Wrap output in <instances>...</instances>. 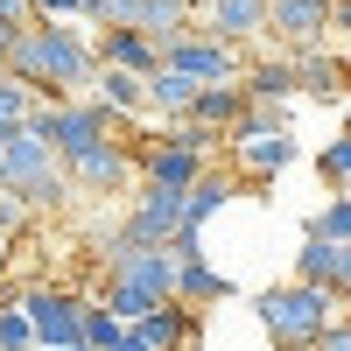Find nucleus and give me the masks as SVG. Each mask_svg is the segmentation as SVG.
I'll return each mask as SVG.
<instances>
[{"label": "nucleus", "instance_id": "nucleus-1", "mask_svg": "<svg viewBox=\"0 0 351 351\" xmlns=\"http://www.w3.org/2000/svg\"><path fill=\"white\" fill-rule=\"evenodd\" d=\"M0 71L28 77L49 99H77V92H92V77H99V43H84L64 21H21L8 56H0Z\"/></svg>", "mask_w": 351, "mask_h": 351}, {"label": "nucleus", "instance_id": "nucleus-2", "mask_svg": "<svg viewBox=\"0 0 351 351\" xmlns=\"http://www.w3.org/2000/svg\"><path fill=\"white\" fill-rule=\"evenodd\" d=\"M260 330H267L281 351H309L337 316H344V288L324 281H281V288H260Z\"/></svg>", "mask_w": 351, "mask_h": 351}, {"label": "nucleus", "instance_id": "nucleus-3", "mask_svg": "<svg viewBox=\"0 0 351 351\" xmlns=\"http://www.w3.org/2000/svg\"><path fill=\"white\" fill-rule=\"evenodd\" d=\"M0 190H14V197H28V204H64L77 183H71L64 155H56L36 127H21V134L0 141Z\"/></svg>", "mask_w": 351, "mask_h": 351}, {"label": "nucleus", "instance_id": "nucleus-4", "mask_svg": "<svg viewBox=\"0 0 351 351\" xmlns=\"http://www.w3.org/2000/svg\"><path fill=\"white\" fill-rule=\"evenodd\" d=\"M112 112L106 99H43L36 112H28V127H36L56 155H71V148H84V141H99V134H112Z\"/></svg>", "mask_w": 351, "mask_h": 351}, {"label": "nucleus", "instance_id": "nucleus-5", "mask_svg": "<svg viewBox=\"0 0 351 351\" xmlns=\"http://www.w3.org/2000/svg\"><path fill=\"white\" fill-rule=\"evenodd\" d=\"M225 148H232V162H239V176H246V183H274V176L302 155L288 127H260V120H239Z\"/></svg>", "mask_w": 351, "mask_h": 351}, {"label": "nucleus", "instance_id": "nucleus-6", "mask_svg": "<svg viewBox=\"0 0 351 351\" xmlns=\"http://www.w3.org/2000/svg\"><path fill=\"white\" fill-rule=\"evenodd\" d=\"M162 64H176V71H190L197 84H218V77H246V56H239V43H225V36H211V28H190V36H176V43H162Z\"/></svg>", "mask_w": 351, "mask_h": 351}, {"label": "nucleus", "instance_id": "nucleus-7", "mask_svg": "<svg viewBox=\"0 0 351 351\" xmlns=\"http://www.w3.org/2000/svg\"><path fill=\"white\" fill-rule=\"evenodd\" d=\"M64 169H71V183H77V190L106 197V190H127L134 176H141V155H127L112 134H99V141H84V148H71Z\"/></svg>", "mask_w": 351, "mask_h": 351}, {"label": "nucleus", "instance_id": "nucleus-8", "mask_svg": "<svg viewBox=\"0 0 351 351\" xmlns=\"http://www.w3.org/2000/svg\"><path fill=\"white\" fill-rule=\"evenodd\" d=\"M21 309H28V324H36L43 344H56V351L84 344V302L71 295V288H28Z\"/></svg>", "mask_w": 351, "mask_h": 351}, {"label": "nucleus", "instance_id": "nucleus-9", "mask_svg": "<svg viewBox=\"0 0 351 351\" xmlns=\"http://www.w3.org/2000/svg\"><path fill=\"white\" fill-rule=\"evenodd\" d=\"M337 28V0H267V36L281 49H309Z\"/></svg>", "mask_w": 351, "mask_h": 351}, {"label": "nucleus", "instance_id": "nucleus-10", "mask_svg": "<svg viewBox=\"0 0 351 351\" xmlns=\"http://www.w3.org/2000/svg\"><path fill=\"white\" fill-rule=\"evenodd\" d=\"M127 239H148V246H176V232H183V190L169 183H141L134 211H127Z\"/></svg>", "mask_w": 351, "mask_h": 351}, {"label": "nucleus", "instance_id": "nucleus-11", "mask_svg": "<svg viewBox=\"0 0 351 351\" xmlns=\"http://www.w3.org/2000/svg\"><path fill=\"white\" fill-rule=\"evenodd\" d=\"M232 204V176H218V169H204L197 183L183 190V232H176V246H204V225H211L218 211Z\"/></svg>", "mask_w": 351, "mask_h": 351}, {"label": "nucleus", "instance_id": "nucleus-12", "mask_svg": "<svg viewBox=\"0 0 351 351\" xmlns=\"http://www.w3.org/2000/svg\"><path fill=\"white\" fill-rule=\"evenodd\" d=\"M232 295V281L204 260V246H176V302H190V309H211Z\"/></svg>", "mask_w": 351, "mask_h": 351}, {"label": "nucleus", "instance_id": "nucleus-13", "mask_svg": "<svg viewBox=\"0 0 351 351\" xmlns=\"http://www.w3.org/2000/svg\"><path fill=\"white\" fill-rule=\"evenodd\" d=\"M197 28H211L225 43H253V36H267V0H204Z\"/></svg>", "mask_w": 351, "mask_h": 351}, {"label": "nucleus", "instance_id": "nucleus-14", "mask_svg": "<svg viewBox=\"0 0 351 351\" xmlns=\"http://www.w3.org/2000/svg\"><path fill=\"white\" fill-rule=\"evenodd\" d=\"M197 316H204V309H190V302H176V295H169V302H155L148 316H141L134 330L148 337L155 351H197Z\"/></svg>", "mask_w": 351, "mask_h": 351}, {"label": "nucleus", "instance_id": "nucleus-15", "mask_svg": "<svg viewBox=\"0 0 351 351\" xmlns=\"http://www.w3.org/2000/svg\"><path fill=\"white\" fill-rule=\"evenodd\" d=\"M246 99H267V106H288L302 92V71H295V49H281V56H260V64H246Z\"/></svg>", "mask_w": 351, "mask_h": 351}, {"label": "nucleus", "instance_id": "nucleus-16", "mask_svg": "<svg viewBox=\"0 0 351 351\" xmlns=\"http://www.w3.org/2000/svg\"><path fill=\"white\" fill-rule=\"evenodd\" d=\"M239 112H246V84H239V77H218V84H204V92H197V106H190V120L232 141V127H239Z\"/></svg>", "mask_w": 351, "mask_h": 351}, {"label": "nucleus", "instance_id": "nucleus-17", "mask_svg": "<svg viewBox=\"0 0 351 351\" xmlns=\"http://www.w3.org/2000/svg\"><path fill=\"white\" fill-rule=\"evenodd\" d=\"M197 92H204V84L190 71H176V64H155L148 71V112H162V120H190Z\"/></svg>", "mask_w": 351, "mask_h": 351}, {"label": "nucleus", "instance_id": "nucleus-18", "mask_svg": "<svg viewBox=\"0 0 351 351\" xmlns=\"http://www.w3.org/2000/svg\"><path fill=\"white\" fill-rule=\"evenodd\" d=\"M99 64H127V71H155L162 43L148 28H99Z\"/></svg>", "mask_w": 351, "mask_h": 351}, {"label": "nucleus", "instance_id": "nucleus-19", "mask_svg": "<svg viewBox=\"0 0 351 351\" xmlns=\"http://www.w3.org/2000/svg\"><path fill=\"white\" fill-rule=\"evenodd\" d=\"M92 99H106L112 112H148V71L99 64V77H92Z\"/></svg>", "mask_w": 351, "mask_h": 351}, {"label": "nucleus", "instance_id": "nucleus-20", "mask_svg": "<svg viewBox=\"0 0 351 351\" xmlns=\"http://www.w3.org/2000/svg\"><path fill=\"white\" fill-rule=\"evenodd\" d=\"M295 281H324V288H344V246L337 239H302V253H295Z\"/></svg>", "mask_w": 351, "mask_h": 351}, {"label": "nucleus", "instance_id": "nucleus-21", "mask_svg": "<svg viewBox=\"0 0 351 351\" xmlns=\"http://www.w3.org/2000/svg\"><path fill=\"white\" fill-rule=\"evenodd\" d=\"M36 106H43V92H36V84H28V77H14V71H0V141H8V134H21Z\"/></svg>", "mask_w": 351, "mask_h": 351}, {"label": "nucleus", "instance_id": "nucleus-22", "mask_svg": "<svg viewBox=\"0 0 351 351\" xmlns=\"http://www.w3.org/2000/svg\"><path fill=\"white\" fill-rule=\"evenodd\" d=\"M295 71H302V92H337V84H344V64H337L324 43L295 49Z\"/></svg>", "mask_w": 351, "mask_h": 351}, {"label": "nucleus", "instance_id": "nucleus-23", "mask_svg": "<svg viewBox=\"0 0 351 351\" xmlns=\"http://www.w3.org/2000/svg\"><path fill=\"white\" fill-rule=\"evenodd\" d=\"M127 330H134V324H127V316L112 309L106 295H99V302H84V344H92V351H112Z\"/></svg>", "mask_w": 351, "mask_h": 351}, {"label": "nucleus", "instance_id": "nucleus-24", "mask_svg": "<svg viewBox=\"0 0 351 351\" xmlns=\"http://www.w3.org/2000/svg\"><path fill=\"white\" fill-rule=\"evenodd\" d=\"M106 302L120 309L127 324H141V316H148L155 302H169V295H148V288H134V281H112V274H106Z\"/></svg>", "mask_w": 351, "mask_h": 351}, {"label": "nucleus", "instance_id": "nucleus-25", "mask_svg": "<svg viewBox=\"0 0 351 351\" xmlns=\"http://www.w3.org/2000/svg\"><path fill=\"white\" fill-rule=\"evenodd\" d=\"M309 232H316V239H337V246H344V239H351V190H337L324 211L309 218Z\"/></svg>", "mask_w": 351, "mask_h": 351}, {"label": "nucleus", "instance_id": "nucleus-26", "mask_svg": "<svg viewBox=\"0 0 351 351\" xmlns=\"http://www.w3.org/2000/svg\"><path fill=\"white\" fill-rule=\"evenodd\" d=\"M43 337H36V324H28V309L21 302H8L0 309V351H36Z\"/></svg>", "mask_w": 351, "mask_h": 351}, {"label": "nucleus", "instance_id": "nucleus-27", "mask_svg": "<svg viewBox=\"0 0 351 351\" xmlns=\"http://www.w3.org/2000/svg\"><path fill=\"white\" fill-rule=\"evenodd\" d=\"M316 169H324V183H330V190H344V183H351V134L324 141V155H316Z\"/></svg>", "mask_w": 351, "mask_h": 351}, {"label": "nucleus", "instance_id": "nucleus-28", "mask_svg": "<svg viewBox=\"0 0 351 351\" xmlns=\"http://www.w3.org/2000/svg\"><path fill=\"white\" fill-rule=\"evenodd\" d=\"M309 351H351V309H344V316H337V324H330L324 337H316Z\"/></svg>", "mask_w": 351, "mask_h": 351}, {"label": "nucleus", "instance_id": "nucleus-29", "mask_svg": "<svg viewBox=\"0 0 351 351\" xmlns=\"http://www.w3.org/2000/svg\"><path fill=\"white\" fill-rule=\"evenodd\" d=\"M36 21H64V14H84V0H28Z\"/></svg>", "mask_w": 351, "mask_h": 351}, {"label": "nucleus", "instance_id": "nucleus-30", "mask_svg": "<svg viewBox=\"0 0 351 351\" xmlns=\"http://www.w3.org/2000/svg\"><path fill=\"white\" fill-rule=\"evenodd\" d=\"M337 36L351 43V0H337Z\"/></svg>", "mask_w": 351, "mask_h": 351}, {"label": "nucleus", "instance_id": "nucleus-31", "mask_svg": "<svg viewBox=\"0 0 351 351\" xmlns=\"http://www.w3.org/2000/svg\"><path fill=\"white\" fill-rule=\"evenodd\" d=\"M8 239H14V232H0V274H8Z\"/></svg>", "mask_w": 351, "mask_h": 351}, {"label": "nucleus", "instance_id": "nucleus-32", "mask_svg": "<svg viewBox=\"0 0 351 351\" xmlns=\"http://www.w3.org/2000/svg\"><path fill=\"white\" fill-rule=\"evenodd\" d=\"M344 288H351V239H344Z\"/></svg>", "mask_w": 351, "mask_h": 351}, {"label": "nucleus", "instance_id": "nucleus-33", "mask_svg": "<svg viewBox=\"0 0 351 351\" xmlns=\"http://www.w3.org/2000/svg\"><path fill=\"white\" fill-rule=\"evenodd\" d=\"M344 309H351V288H344Z\"/></svg>", "mask_w": 351, "mask_h": 351}, {"label": "nucleus", "instance_id": "nucleus-34", "mask_svg": "<svg viewBox=\"0 0 351 351\" xmlns=\"http://www.w3.org/2000/svg\"><path fill=\"white\" fill-rule=\"evenodd\" d=\"M344 134H351V120H344Z\"/></svg>", "mask_w": 351, "mask_h": 351}, {"label": "nucleus", "instance_id": "nucleus-35", "mask_svg": "<svg viewBox=\"0 0 351 351\" xmlns=\"http://www.w3.org/2000/svg\"><path fill=\"white\" fill-rule=\"evenodd\" d=\"M344 190H351V183H344Z\"/></svg>", "mask_w": 351, "mask_h": 351}]
</instances>
